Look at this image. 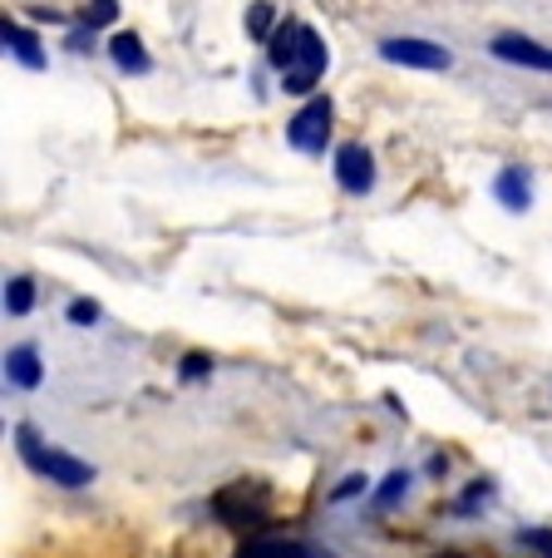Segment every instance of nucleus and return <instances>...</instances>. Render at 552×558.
Segmentation results:
<instances>
[{
	"mask_svg": "<svg viewBox=\"0 0 552 558\" xmlns=\"http://www.w3.org/2000/svg\"><path fill=\"white\" fill-rule=\"evenodd\" d=\"M15 450H21V460L30 464L40 480H50V485H60V489H84V485H95V474H99L89 460L50 445L35 425H15Z\"/></svg>",
	"mask_w": 552,
	"mask_h": 558,
	"instance_id": "obj_1",
	"label": "nucleus"
},
{
	"mask_svg": "<svg viewBox=\"0 0 552 558\" xmlns=\"http://www.w3.org/2000/svg\"><path fill=\"white\" fill-rule=\"evenodd\" d=\"M212 514L222 519L228 529H261L271 514V499L261 485H252V480H237V485L218 489L212 495Z\"/></svg>",
	"mask_w": 552,
	"mask_h": 558,
	"instance_id": "obj_2",
	"label": "nucleus"
},
{
	"mask_svg": "<svg viewBox=\"0 0 552 558\" xmlns=\"http://www.w3.org/2000/svg\"><path fill=\"white\" fill-rule=\"evenodd\" d=\"M326 64H331V50H326V40L311 31V25H302V40H296V54L292 64L282 70V89L286 95H316V85H321Z\"/></svg>",
	"mask_w": 552,
	"mask_h": 558,
	"instance_id": "obj_3",
	"label": "nucleus"
},
{
	"mask_svg": "<svg viewBox=\"0 0 552 558\" xmlns=\"http://www.w3.org/2000/svg\"><path fill=\"white\" fill-rule=\"evenodd\" d=\"M331 119H335V105L326 95H311L302 109L292 114V124H286V144L296 148V154H326V144H331Z\"/></svg>",
	"mask_w": 552,
	"mask_h": 558,
	"instance_id": "obj_4",
	"label": "nucleus"
},
{
	"mask_svg": "<svg viewBox=\"0 0 552 558\" xmlns=\"http://www.w3.org/2000/svg\"><path fill=\"white\" fill-rule=\"evenodd\" d=\"M376 50H380V60L405 64V70H449V64H454V54H449L444 45L419 40V35H390Z\"/></svg>",
	"mask_w": 552,
	"mask_h": 558,
	"instance_id": "obj_5",
	"label": "nucleus"
},
{
	"mask_svg": "<svg viewBox=\"0 0 552 558\" xmlns=\"http://www.w3.org/2000/svg\"><path fill=\"white\" fill-rule=\"evenodd\" d=\"M335 183L345 193H355V198H365L376 189V154L365 144H341L335 148Z\"/></svg>",
	"mask_w": 552,
	"mask_h": 558,
	"instance_id": "obj_6",
	"label": "nucleus"
},
{
	"mask_svg": "<svg viewBox=\"0 0 552 558\" xmlns=\"http://www.w3.org/2000/svg\"><path fill=\"white\" fill-rule=\"evenodd\" d=\"M489 50H493V60H503V64H523V70L552 74V50L538 40H528V35H518V31H499L489 40Z\"/></svg>",
	"mask_w": 552,
	"mask_h": 558,
	"instance_id": "obj_7",
	"label": "nucleus"
},
{
	"mask_svg": "<svg viewBox=\"0 0 552 558\" xmlns=\"http://www.w3.org/2000/svg\"><path fill=\"white\" fill-rule=\"evenodd\" d=\"M493 198H499L508 213H528L532 208V173L523 169V163L499 169V179H493Z\"/></svg>",
	"mask_w": 552,
	"mask_h": 558,
	"instance_id": "obj_8",
	"label": "nucleus"
},
{
	"mask_svg": "<svg viewBox=\"0 0 552 558\" xmlns=\"http://www.w3.org/2000/svg\"><path fill=\"white\" fill-rule=\"evenodd\" d=\"M5 380H11L15 390H35L45 380V366H40V351L30 347V341H21V347L5 351Z\"/></svg>",
	"mask_w": 552,
	"mask_h": 558,
	"instance_id": "obj_9",
	"label": "nucleus"
},
{
	"mask_svg": "<svg viewBox=\"0 0 552 558\" xmlns=\"http://www.w3.org/2000/svg\"><path fill=\"white\" fill-rule=\"evenodd\" d=\"M109 60H114L124 74H148V70H154V60H148L144 40H138L134 31H119V35H109Z\"/></svg>",
	"mask_w": 552,
	"mask_h": 558,
	"instance_id": "obj_10",
	"label": "nucleus"
},
{
	"mask_svg": "<svg viewBox=\"0 0 552 558\" xmlns=\"http://www.w3.org/2000/svg\"><path fill=\"white\" fill-rule=\"evenodd\" d=\"M0 40H5V54H15V60H21L25 70H45L40 35H35V31H25V25L5 21V25H0Z\"/></svg>",
	"mask_w": 552,
	"mask_h": 558,
	"instance_id": "obj_11",
	"label": "nucleus"
},
{
	"mask_svg": "<svg viewBox=\"0 0 552 558\" xmlns=\"http://www.w3.org/2000/svg\"><path fill=\"white\" fill-rule=\"evenodd\" d=\"M237 558H311V544H296V538H252Z\"/></svg>",
	"mask_w": 552,
	"mask_h": 558,
	"instance_id": "obj_12",
	"label": "nucleus"
},
{
	"mask_svg": "<svg viewBox=\"0 0 552 558\" xmlns=\"http://www.w3.org/2000/svg\"><path fill=\"white\" fill-rule=\"evenodd\" d=\"M302 25H306V21H282V25H277V35L267 40V60L277 64V70H286V64H292L296 40H302Z\"/></svg>",
	"mask_w": 552,
	"mask_h": 558,
	"instance_id": "obj_13",
	"label": "nucleus"
},
{
	"mask_svg": "<svg viewBox=\"0 0 552 558\" xmlns=\"http://www.w3.org/2000/svg\"><path fill=\"white\" fill-rule=\"evenodd\" d=\"M409 485H415V474H409V470H390L385 480H380L376 499H370V505H376V514H390V509H395L400 499L409 495Z\"/></svg>",
	"mask_w": 552,
	"mask_h": 558,
	"instance_id": "obj_14",
	"label": "nucleus"
},
{
	"mask_svg": "<svg viewBox=\"0 0 552 558\" xmlns=\"http://www.w3.org/2000/svg\"><path fill=\"white\" fill-rule=\"evenodd\" d=\"M30 306H35V282L30 277H11V282H5V312L30 316Z\"/></svg>",
	"mask_w": 552,
	"mask_h": 558,
	"instance_id": "obj_15",
	"label": "nucleus"
},
{
	"mask_svg": "<svg viewBox=\"0 0 552 558\" xmlns=\"http://www.w3.org/2000/svg\"><path fill=\"white\" fill-rule=\"evenodd\" d=\"M271 21H277V11H271V0H252L247 5V35L252 40H271Z\"/></svg>",
	"mask_w": 552,
	"mask_h": 558,
	"instance_id": "obj_16",
	"label": "nucleus"
},
{
	"mask_svg": "<svg viewBox=\"0 0 552 558\" xmlns=\"http://www.w3.org/2000/svg\"><path fill=\"white\" fill-rule=\"evenodd\" d=\"M114 15H119V0H89L79 11V25L84 31H99V25H114Z\"/></svg>",
	"mask_w": 552,
	"mask_h": 558,
	"instance_id": "obj_17",
	"label": "nucleus"
},
{
	"mask_svg": "<svg viewBox=\"0 0 552 558\" xmlns=\"http://www.w3.org/2000/svg\"><path fill=\"white\" fill-rule=\"evenodd\" d=\"M489 495H493V485H489V480H474V485L454 499V514H464V519H469V514H479V505H489Z\"/></svg>",
	"mask_w": 552,
	"mask_h": 558,
	"instance_id": "obj_18",
	"label": "nucleus"
},
{
	"mask_svg": "<svg viewBox=\"0 0 552 558\" xmlns=\"http://www.w3.org/2000/svg\"><path fill=\"white\" fill-rule=\"evenodd\" d=\"M64 316H70L74 327H95L99 316H105V306H99L95 296H74V302H70V312H64Z\"/></svg>",
	"mask_w": 552,
	"mask_h": 558,
	"instance_id": "obj_19",
	"label": "nucleus"
},
{
	"mask_svg": "<svg viewBox=\"0 0 552 558\" xmlns=\"http://www.w3.org/2000/svg\"><path fill=\"white\" fill-rule=\"evenodd\" d=\"M365 489H370V480H365V474H345L341 485H335V489H331V505H345V499L365 495Z\"/></svg>",
	"mask_w": 552,
	"mask_h": 558,
	"instance_id": "obj_20",
	"label": "nucleus"
},
{
	"mask_svg": "<svg viewBox=\"0 0 552 558\" xmlns=\"http://www.w3.org/2000/svg\"><path fill=\"white\" fill-rule=\"evenodd\" d=\"M518 544L532 548V554H542V558H552V529H523Z\"/></svg>",
	"mask_w": 552,
	"mask_h": 558,
	"instance_id": "obj_21",
	"label": "nucleus"
},
{
	"mask_svg": "<svg viewBox=\"0 0 552 558\" xmlns=\"http://www.w3.org/2000/svg\"><path fill=\"white\" fill-rule=\"evenodd\" d=\"M208 371H212V361L203 356V351H188V356H183V366H177V376H183V380H203Z\"/></svg>",
	"mask_w": 552,
	"mask_h": 558,
	"instance_id": "obj_22",
	"label": "nucleus"
},
{
	"mask_svg": "<svg viewBox=\"0 0 552 558\" xmlns=\"http://www.w3.org/2000/svg\"><path fill=\"white\" fill-rule=\"evenodd\" d=\"M70 50L74 54H89V50H95V31H84V25H79V31L70 35Z\"/></svg>",
	"mask_w": 552,
	"mask_h": 558,
	"instance_id": "obj_23",
	"label": "nucleus"
},
{
	"mask_svg": "<svg viewBox=\"0 0 552 558\" xmlns=\"http://www.w3.org/2000/svg\"><path fill=\"white\" fill-rule=\"evenodd\" d=\"M311 558H335L331 548H321V544H311Z\"/></svg>",
	"mask_w": 552,
	"mask_h": 558,
	"instance_id": "obj_24",
	"label": "nucleus"
}]
</instances>
